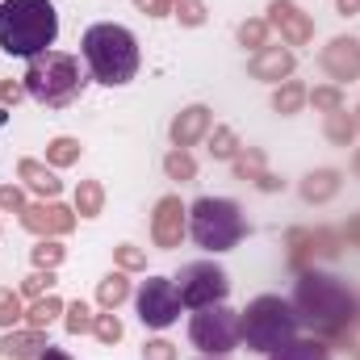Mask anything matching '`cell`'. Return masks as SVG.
<instances>
[{"label": "cell", "mask_w": 360, "mask_h": 360, "mask_svg": "<svg viewBox=\"0 0 360 360\" xmlns=\"http://www.w3.org/2000/svg\"><path fill=\"white\" fill-rule=\"evenodd\" d=\"M340 172L335 168H314L310 176L302 180V201H310V205H323V201H331L335 193H340Z\"/></svg>", "instance_id": "ac0fdd59"}, {"label": "cell", "mask_w": 360, "mask_h": 360, "mask_svg": "<svg viewBox=\"0 0 360 360\" xmlns=\"http://www.w3.org/2000/svg\"><path fill=\"white\" fill-rule=\"evenodd\" d=\"M356 323H360V297H356Z\"/></svg>", "instance_id": "f907efd6"}, {"label": "cell", "mask_w": 360, "mask_h": 360, "mask_svg": "<svg viewBox=\"0 0 360 360\" xmlns=\"http://www.w3.org/2000/svg\"><path fill=\"white\" fill-rule=\"evenodd\" d=\"M205 139H210V155H214V160H235V155L243 151V143H239V134H235L231 126H214Z\"/></svg>", "instance_id": "484cf974"}, {"label": "cell", "mask_w": 360, "mask_h": 360, "mask_svg": "<svg viewBox=\"0 0 360 360\" xmlns=\"http://www.w3.org/2000/svg\"><path fill=\"white\" fill-rule=\"evenodd\" d=\"M239 42H243L248 51H264V46H269V21H264V17H248V21L239 25Z\"/></svg>", "instance_id": "1f68e13d"}, {"label": "cell", "mask_w": 360, "mask_h": 360, "mask_svg": "<svg viewBox=\"0 0 360 360\" xmlns=\"http://www.w3.org/2000/svg\"><path fill=\"white\" fill-rule=\"evenodd\" d=\"M164 172H168V180H197V160L184 151V147H172L168 155H164Z\"/></svg>", "instance_id": "f1b7e54d"}, {"label": "cell", "mask_w": 360, "mask_h": 360, "mask_svg": "<svg viewBox=\"0 0 360 360\" xmlns=\"http://www.w3.org/2000/svg\"><path fill=\"white\" fill-rule=\"evenodd\" d=\"M92 335H96L101 344H109V348H113V344L126 335V327H122V319H117L113 310H105V314H96V323H92Z\"/></svg>", "instance_id": "d6a6232c"}, {"label": "cell", "mask_w": 360, "mask_h": 360, "mask_svg": "<svg viewBox=\"0 0 360 360\" xmlns=\"http://www.w3.org/2000/svg\"><path fill=\"white\" fill-rule=\"evenodd\" d=\"M92 323H96V314L89 310V302H72V306H63V327H68L72 335L92 331Z\"/></svg>", "instance_id": "4dcf8cb0"}, {"label": "cell", "mask_w": 360, "mask_h": 360, "mask_svg": "<svg viewBox=\"0 0 360 360\" xmlns=\"http://www.w3.org/2000/svg\"><path fill=\"white\" fill-rule=\"evenodd\" d=\"M25 96V84H17V80H0V101L4 105H17Z\"/></svg>", "instance_id": "7bdbcfd3"}, {"label": "cell", "mask_w": 360, "mask_h": 360, "mask_svg": "<svg viewBox=\"0 0 360 360\" xmlns=\"http://www.w3.org/2000/svg\"><path fill=\"white\" fill-rule=\"evenodd\" d=\"M30 256H34V269H59V264H63V256H68V248H63V243H55V239H42Z\"/></svg>", "instance_id": "d590c367"}, {"label": "cell", "mask_w": 360, "mask_h": 360, "mask_svg": "<svg viewBox=\"0 0 360 360\" xmlns=\"http://www.w3.org/2000/svg\"><path fill=\"white\" fill-rule=\"evenodd\" d=\"M319 68L335 80V84H348V80H360V38L352 34H340L323 46L319 55Z\"/></svg>", "instance_id": "30bf717a"}, {"label": "cell", "mask_w": 360, "mask_h": 360, "mask_svg": "<svg viewBox=\"0 0 360 360\" xmlns=\"http://www.w3.org/2000/svg\"><path fill=\"white\" fill-rule=\"evenodd\" d=\"M180 293L176 285L168 281V276H147L143 281V289H139V319H143V327H155V331H164V327H172L180 319Z\"/></svg>", "instance_id": "9c48e42d"}, {"label": "cell", "mask_w": 360, "mask_h": 360, "mask_svg": "<svg viewBox=\"0 0 360 360\" xmlns=\"http://www.w3.org/2000/svg\"><path fill=\"white\" fill-rule=\"evenodd\" d=\"M248 72H252V80H272V84H281V80L293 76V51H285V46H264V51H256V59L248 63Z\"/></svg>", "instance_id": "9a60e30c"}, {"label": "cell", "mask_w": 360, "mask_h": 360, "mask_svg": "<svg viewBox=\"0 0 360 360\" xmlns=\"http://www.w3.org/2000/svg\"><path fill=\"white\" fill-rule=\"evenodd\" d=\"M231 168H235V180H256L264 176V151L260 147H248V151H239L235 160H231Z\"/></svg>", "instance_id": "83f0119b"}, {"label": "cell", "mask_w": 360, "mask_h": 360, "mask_svg": "<svg viewBox=\"0 0 360 360\" xmlns=\"http://www.w3.org/2000/svg\"><path fill=\"white\" fill-rule=\"evenodd\" d=\"M80 46H84L92 80L113 89V84H130L139 76V42L126 25H113V21L89 25Z\"/></svg>", "instance_id": "3957f363"}, {"label": "cell", "mask_w": 360, "mask_h": 360, "mask_svg": "<svg viewBox=\"0 0 360 360\" xmlns=\"http://www.w3.org/2000/svg\"><path fill=\"white\" fill-rule=\"evenodd\" d=\"M352 176L360 180V147H356V155H352Z\"/></svg>", "instance_id": "c3c4849f"}, {"label": "cell", "mask_w": 360, "mask_h": 360, "mask_svg": "<svg viewBox=\"0 0 360 360\" xmlns=\"http://www.w3.org/2000/svg\"><path fill=\"white\" fill-rule=\"evenodd\" d=\"M188 340L201 348V352H210V356H226V352H235L239 348V314L231 310V306H201L197 314H193V323H188Z\"/></svg>", "instance_id": "52a82bcc"}, {"label": "cell", "mask_w": 360, "mask_h": 360, "mask_svg": "<svg viewBox=\"0 0 360 360\" xmlns=\"http://www.w3.org/2000/svg\"><path fill=\"white\" fill-rule=\"evenodd\" d=\"M297 327H302V319H297L293 302H285V297H276V293H264V297L248 302V310L239 314V335H243L248 348H256V352H276V348H285L289 340H297Z\"/></svg>", "instance_id": "5b68a950"}, {"label": "cell", "mask_w": 360, "mask_h": 360, "mask_svg": "<svg viewBox=\"0 0 360 360\" xmlns=\"http://www.w3.org/2000/svg\"><path fill=\"white\" fill-rule=\"evenodd\" d=\"M172 285H176L180 302L193 306V310L218 306V302H226V293H231V276L218 269L214 260H193V264H184Z\"/></svg>", "instance_id": "ba28073f"}, {"label": "cell", "mask_w": 360, "mask_h": 360, "mask_svg": "<svg viewBox=\"0 0 360 360\" xmlns=\"http://www.w3.org/2000/svg\"><path fill=\"white\" fill-rule=\"evenodd\" d=\"M281 184H285V180H276V176H272V172H264V176L256 180V188H260V193H276Z\"/></svg>", "instance_id": "f6af8a7d"}, {"label": "cell", "mask_w": 360, "mask_h": 360, "mask_svg": "<svg viewBox=\"0 0 360 360\" xmlns=\"http://www.w3.org/2000/svg\"><path fill=\"white\" fill-rule=\"evenodd\" d=\"M80 218H101V210H105V188H101V180H80L76 184V205H72Z\"/></svg>", "instance_id": "603a6c76"}, {"label": "cell", "mask_w": 360, "mask_h": 360, "mask_svg": "<svg viewBox=\"0 0 360 360\" xmlns=\"http://www.w3.org/2000/svg\"><path fill=\"white\" fill-rule=\"evenodd\" d=\"M272 360H331V348L327 340H289L285 348L269 352Z\"/></svg>", "instance_id": "d6986e66"}, {"label": "cell", "mask_w": 360, "mask_h": 360, "mask_svg": "<svg viewBox=\"0 0 360 360\" xmlns=\"http://www.w3.org/2000/svg\"><path fill=\"white\" fill-rule=\"evenodd\" d=\"M352 352H356V360H360V344H356V348H352Z\"/></svg>", "instance_id": "816d5d0a"}, {"label": "cell", "mask_w": 360, "mask_h": 360, "mask_svg": "<svg viewBox=\"0 0 360 360\" xmlns=\"http://www.w3.org/2000/svg\"><path fill=\"white\" fill-rule=\"evenodd\" d=\"M113 256H117V269H122V272L147 269V252H143V248H134V243H117V248H113Z\"/></svg>", "instance_id": "8d00e7d4"}, {"label": "cell", "mask_w": 360, "mask_h": 360, "mask_svg": "<svg viewBox=\"0 0 360 360\" xmlns=\"http://www.w3.org/2000/svg\"><path fill=\"white\" fill-rule=\"evenodd\" d=\"M306 101H310L314 109H323V113H335V109H344V105H348L340 84H319V89L306 92Z\"/></svg>", "instance_id": "f546056e"}, {"label": "cell", "mask_w": 360, "mask_h": 360, "mask_svg": "<svg viewBox=\"0 0 360 360\" xmlns=\"http://www.w3.org/2000/svg\"><path fill=\"white\" fill-rule=\"evenodd\" d=\"M46 348V331H8L4 340H0V356H8V360H30V356H38Z\"/></svg>", "instance_id": "e0dca14e"}, {"label": "cell", "mask_w": 360, "mask_h": 360, "mask_svg": "<svg viewBox=\"0 0 360 360\" xmlns=\"http://www.w3.org/2000/svg\"><path fill=\"white\" fill-rule=\"evenodd\" d=\"M0 210L21 214V210H25V188H21V184H0Z\"/></svg>", "instance_id": "ab89813d"}, {"label": "cell", "mask_w": 360, "mask_h": 360, "mask_svg": "<svg viewBox=\"0 0 360 360\" xmlns=\"http://www.w3.org/2000/svg\"><path fill=\"white\" fill-rule=\"evenodd\" d=\"M130 297V281H126V272H109V276H101V285H96V302H101V310H117L122 302Z\"/></svg>", "instance_id": "ffe728a7"}, {"label": "cell", "mask_w": 360, "mask_h": 360, "mask_svg": "<svg viewBox=\"0 0 360 360\" xmlns=\"http://www.w3.org/2000/svg\"><path fill=\"white\" fill-rule=\"evenodd\" d=\"M80 151H84V147H80L76 139L59 134V139H51V143H46V164H51V168H72V164L80 160Z\"/></svg>", "instance_id": "4316f807"}, {"label": "cell", "mask_w": 360, "mask_h": 360, "mask_svg": "<svg viewBox=\"0 0 360 360\" xmlns=\"http://www.w3.org/2000/svg\"><path fill=\"white\" fill-rule=\"evenodd\" d=\"M352 117H356V134H360V109H352Z\"/></svg>", "instance_id": "681fc988"}, {"label": "cell", "mask_w": 360, "mask_h": 360, "mask_svg": "<svg viewBox=\"0 0 360 360\" xmlns=\"http://www.w3.org/2000/svg\"><path fill=\"white\" fill-rule=\"evenodd\" d=\"M184 205H180V197H160V205H155V214H151V239H155V248H164V252H172L180 248V239H184Z\"/></svg>", "instance_id": "4fadbf2b"}, {"label": "cell", "mask_w": 360, "mask_h": 360, "mask_svg": "<svg viewBox=\"0 0 360 360\" xmlns=\"http://www.w3.org/2000/svg\"><path fill=\"white\" fill-rule=\"evenodd\" d=\"M59 314H63V302H59L55 293H46V297H34V306L25 310V323H30L34 331H46Z\"/></svg>", "instance_id": "cb8c5ba5"}, {"label": "cell", "mask_w": 360, "mask_h": 360, "mask_svg": "<svg viewBox=\"0 0 360 360\" xmlns=\"http://www.w3.org/2000/svg\"><path fill=\"white\" fill-rule=\"evenodd\" d=\"M38 360H72V356H68L63 348H55V344H46V348L38 352Z\"/></svg>", "instance_id": "7dc6e473"}, {"label": "cell", "mask_w": 360, "mask_h": 360, "mask_svg": "<svg viewBox=\"0 0 360 360\" xmlns=\"http://www.w3.org/2000/svg\"><path fill=\"white\" fill-rule=\"evenodd\" d=\"M176 17H180V25L197 30V25H205V4H201V0H180V4H176Z\"/></svg>", "instance_id": "f35d334b"}, {"label": "cell", "mask_w": 360, "mask_h": 360, "mask_svg": "<svg viewBox=\"0 0 360 360\" xmlns=\"http://www.w3.org/2000/svg\"><path fill=\"white\" fill-rule=\"evenodd\" d=\"M335 13H340V17H356L360 0H335Z\"/></svg>", "instance_id": "bcb514c9"}, {"label": "cell", "mask_w": 360, "mask_h": 360, "mask_svg": "<svg viewBox=\"0 0 360 360\" xmlns=\"http://www.w3.org/2000/svg\"><path fill=\"white\" fill-rule=\"evenodd\" d=\"M340 235H344V239H348L352 248H360V214H356V218H348V226H344Z\"/></svg>", "instance_id": "ee69618b"}, {"label": "cell", "mask_w": 360, "mask_h": 360, "mask_svg": "<svg viewBox=\"0 0 360 360\" xmlns=\"http://www.w3.org/2000/svg\"><path fill=\"white\" fill-rule=\"evenodd\" d=\"M340 243H344V235H340V231H327V226H319V231H314V256L335 260V256H340Z\"/></svg>", "instance_id": "74e56055"}, {"label": "cell", "mask_w": 360, "mask_h": 360, "mask_svg": "<svg viewBox=\"0 0 360 360\" xmlns=\"http://www.w3.org/2000/svg\"><path fill=\"white\" fill-rule=\"evenodd\" d=\"M21 84H25V92L38 105L63 109V105H72L84 92V72H80V59L76 55H68V51H42V55L30 59Z\"/></svg>", "instance_id": "277c9868"}, {"label": "cell", "mask_w": 360, "mask_h": 360, "mask_svg": "<svg viewBox=\"0 0 360 360\" xmlns=\"http://www.w3.org/2000/svg\"><path fill=\"white\" fill-rule=\"evenodd\" d=\"M269 30H281V38L289 46H306L314 38V21L293 0H272L269 4Z\"/></svg>", "instance_id": "7c38bea8"}, {"label": "cell", "mask_w": 360, "mask_h": 360, "mask_svg": "<svg viewBox=\"0 0 360 360\" xmlns=\"http://www.w3.org/2000/svg\"><path fill=\"white\" fill-rule=\"evenodd\" d=\"M21 319H25L21 293H13V289H0V327H4V331H13Z\"/></svg>", "instance_id": "836d02e7"}, {"label": "cell", "mask_w": 360, "mask_h": 360, "mask_svg": "<svg viewBox=\"0 0 360 360\" xmlns=\"http://www.w3.org/2000/svg\"><path fill=\"white\" fill-rule=\"evenodd\" d=\"M323 134H327L335 147H348V143L356 139V117H352V109L344 105V109L327 113V122H323Z\"/></svg>", "instance_id": "7402d4cb"}, {"label": "cell", "mask_w": 360, "mask_h": 360, "mask_svg": "<svg viewBox=\"0 0 360 360\" xmlns=\"http://www.w3.org/2000/svg\"><path fill=\"white\" fill-rule=\"evenodd\" d=\"M55 289V269H34L21 281V297H46Z\"/></svg>", "instance_id": "e575fe53"}, {"label": "cell", "mask_w": 360, "mask_h": 360, "mask_svg": "<svg viewBox=\"0 0 360 360\" xmlns=\"http://www.w3.org/2000/svg\"><path fill=\"white\" fill-rule=\"evenodd\" d=\"M180 0H134V8L139 13H147V17H172L176 13Z\"/></svg>", "instance_id": "60d3db41"}, {"label": "cell", "mask_w": 360, "mask_h": 360, "mask_svg": "<svg viewBox=\"0 0 360 360\" xmlns=\"http://www.w3.org/2000/svg\"><path fill=\"white\" fill-rule=\"evenodd\" d=\"M214 130V113L205 109V105H188V109H180L176 117H172V126H168V134H172V147H197L205 134Z\"/></svg>", "instance_id": "5bb4252c"}, {"label": "cell", "mask_w": 360, "mask_h": 360, "mask_svg": "<svg viewBox=\"0 0 360 360\" xmlns=\"http://www.w3.org/2000/svg\"><path fill=\"white\" fill-rule=\"evenodd\" d=\"M21 226L42 235V239H55V235H68L76 226V210L59 205V201H38V205H25L21 210Z\"/></svg>", "instance_id": "8fae6325"}, {"label": "cell", "mask_w": 360, "mask_h": 360, "mask_svg": "<svg viewBox=\"0 0 360 360\" xmlns=\"http://www.w3.org/2000/svg\"><path fill=\"white\" fill-rule=\"evenodd\" d=\"M17 176L25 180V188L38 193L42 201H55L59 188H63V180L55 176V168H46V164H38V160H21V164H17Z\"/></svg>", "instance_id": "2e32d148"}, {"label": "cell", "mask_w": 360, "mask_h": 360, "mask_svg": "<svg viewBox=\"0 0 360 360\" xmlns=\"http://www.w3.org/2000/svg\"><path fill=\"white\" fill-rule=\"evenodd\" d=\"M59 38V13L51 0H4L0 4V51L34 59Z\"/></svg>", "instance_id": "7a4b0ae2"}, {"label": "cell", "mask_w": 360, "mask_h": 360, "mask_svg": "<svg viewBox=\"0 0 360 360\" xmlns=\"http://www.w3.org/2000/svg\"><path fill=\"white\" fill-rule=\"evenodd\" d=\"M285 248H289V264L297 272H306V260H314V231H289Z\"/></svg>", "instance_id": "d4e9b609"}, {"label": "cell", "mask_w": 360, "mask_h": 360, "mask_svg": "<svg viewBox=\"0 0 360 360\" xmlns=\"http://www.w3.org/2000/svg\"><path fill=\"white\" fill-rule=\"evenodd\" d=\"M293 310L302 323H310L323 340L331 344H352V327H356V293L331 276V272L306 269L297 276V289H293Z\"/></svg>", "instance_id": "6da1fadb"}, {"label": "cell", "mask_w": 360, "mask_h": 360, "mask_svg": "<svg viewBox=\"0 0 360 360\" xmlns=\"http://www.w3.org/2000/svg\"><path fill=\"white\" fill-rule=\"evenodd\" d=\"M143 360H176V344H168V340H147V344H143Z\"/></svg>", "instance_id": "b9f144b4"}, {"label": "cell", "mask_w": 360, "mask_h": 360, "mask_svg": "<svg viewBox=\"0 0 360 360\" xmlns=\"http://www.w3.org/2000/svg\"><path fill=\"white\" fill-rule=\"evenodd\" d=\"M306 92H310V89H306L302 80H281L276 92H272V109H276L281 117H293V113L306 105Z\"/></svg>", "instance_id": "44dd1931"}, {"label": "cell", "mask_w": 360, "mask_h": 360, "mask_svg": "<svg viewBox=\"0 0 360 360\" xmlns=\"http://www.w3.org/2000/svg\"><path fill=\"white\" fill-rule=\"evenodd\" d=\"M188 231L205 252H231L243 239V210L231 197H201L188 210Z\"/></svg>", "instance_id": "8992f818"}]
</instances>
